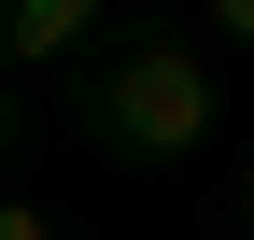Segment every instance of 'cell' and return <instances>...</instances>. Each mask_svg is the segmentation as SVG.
Returning <instances> with one entry per match:
<instances>
[{
	"instance_id": "cell-1",
	"label": "cell",
	"mask_w": 254,
	"mask_h": 240,
	"mask_svg": "<svg viewBox=\"0 0 254 240\" xmlns=\"http://www.w3.org/2000/svg\"><path fill=\"white\" fill-rule=\"evenodd\" d=\"M212 113H226V85H212L184 43H141V57L99 85V141H113V156H141V170L198 156V141H212Z\"/></svg>"
},
{
	"instance_id": "cell-2",
	"label": "cell",
	"mask_w": 254,
	"mask_h": 240,
	"mask_svg": "<svg viewBox=\"0 0 254 240\" xmlns=\"http://www.w3.org/2000/svg\"><path fill=\"white\" fill-rule=\"evenodd\" d=\"M85 28H99V0H0V43H14V71H43V57H71Z\"/></svg>"
},
{
	"instance_id": "cell-3",
	"label": "cell",
	"mask_w": 254,
	"mask_h": 240,
	"mask_svg": "<svg viewBox=\"0 0 254 240\" xmlns=\"http://www.w3.org/2000/svg\"><path fill=\"white\" fill-rule=\"evenodd\" d=\"M198 14H212V28H226V43H254V0H198Z\"/></svg>"
},
{
	"instance_id": "cell-4",
	"label": "cell",
	"mask_w": 254,
	"mask_h": 240,
	"mask_svg": "<svg viewBox=\"0 0 254 240\" xmlns=\"http://www.w3.org/2000/svg\"><path fill=\"white\" fill-rule=\"evenodd\" d=\"M0 240H57V226H43V212H28V198H14V212H0Z\"/></svg>"
}]
</instances>
